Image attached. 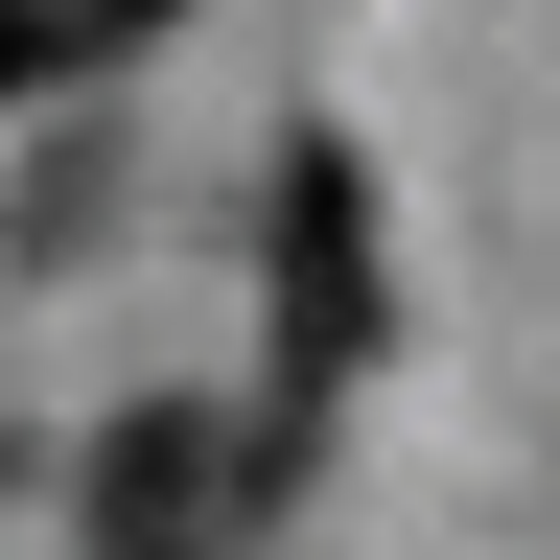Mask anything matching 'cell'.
<instances>
[{"instance_id": "obj_1", "label": "cell", "mask_w": 560, "mask_h": 560, "mask_svg": "<svg viewBox=\"0 0 560 560\" xmlns=\"http://www.w3.org/2000/svg\"><path fill=\"white\" fill-rule=\"evenodd\" d=\"M257 304H280V444L397 350V257H374V164L350 140H280V210H257Z\"/></svg>"}, {"instance_id": "obj_2", "label": "cell", "mask_w": 560, "mask_h": 560, "mask_svg": "<svg viewBox=\"0 0 560 560\" xmlns=\"http://www.w3.org/2000/svg\"><path fill=\"white\" fill-rule=\"evenodd\" d=\"M280 420H210V397H140V420H94V560H234L257 514H280Z\"/></svg>"}, {"instance_id": "obj_3", "label": "cell", "mask_w": 560, "mask_h": 560, "mask_svg": "<svg viewBox=\"0 0 560 560\" xmlns=\"http://www.w3.org/2000/svg\"><path fill=\"white\" fill-rule=\"evenodd\" d=\"M47 70H94V24L70 0H0V94H47Z\"/></svg>"}, {"instance_id": "obj_4", "label": "cell", "mask_w": 560, "mask_h": 560, "mask_svg": "<svg viewBox=\"0 0 560 560\" xmlns=\"http://www.w3.org/2000/svg\"><path fill=\"white\" fill-rule=\"evenodd\" d=\"M70 24H94V47H140V24H164V0H70Z\"/></svg>"}]
</instances>
